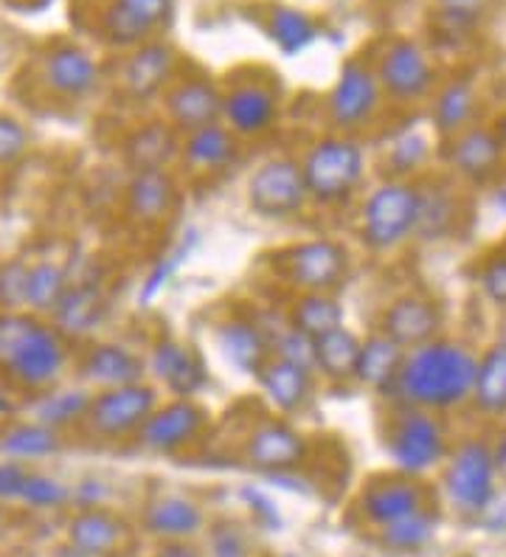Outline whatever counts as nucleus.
Returning <instances> with one entry per match:
<instances>
[{
    "instance_id": "f257e3e1",
    "label": "nucleus",
    "mask_w": 506,
    "mask_h": 557,
    "mask_svg": "<svg viewBox=\"0 0 506 557\" xmlns=\"http://www.w3.org/2000/svg\"><path fill=\"white\" fill-rule=\"evenodd\" d=\"M479 358L453 341L433 338L417 349L405 352L397 386L392 395L403 406L425 408V411H451L465 406L472 397Z\"/></svg>"
},
{
    "instance_id": "f03ea898",
    "label": "nucleus",
    "mask_w": 506,
    "mask_h": 557,
    "mask_svg": "<svg viewBox=\"0 0 506 557\" xmlns=\"http://www.w3.org/2000/svg\"><path fill=\"white\" fill-rule=\"evenodd\" d=\"M298 163L307 195L318 206H344L366 177V150L344 133L312 141Z\"/></svg>"
},
{
    "instance_id": "7ed1b4c3",
    "label": "nucleus",
    "mask_w": 506,
    "mask_h": 557,
    "mask_svg": "<svg viewBox=\"0 0 506 557\" xmlns=\"http://www.w3.org/2000/svg\"><path fill=\"white\" fill-rule=\"evenodd\" d=\"M419 225V186L408 181H385L366 195L360 206L358 232L363 245L374 253L397 251Z\"/></svg>"
},
{
    "instance_id": "20e7f679",
    "label": "nucleus",
    "mask_w": 506,
    "mask_h": 557,
    "mask_svg": "<svg viewBox=\"0 0 506 557\" xmlns=\"http://www.w3.org/2000/svg\"><path fill=\"white\" fill-rule=\"evenodd\" d=\"M385 448L403 473L417 476V473H425L445 459V429L433 411L403 406L388 420Z\"/></svg>"
},
{
    "instance_id": "39448f33",
    "label": "nucleus",
    "mask_w": 506,
    "mask_h": 557,
    "mask_svg": "<svg viewBox=\"0 0 506 557\" xmlns=\"http://www.w3.org/2000/svg\"><path fill=\"white\" fill-rule=\"evenodd\" d=\"M279 273L296 293H335L349 276V251L335 239H304L279 253Z\"/></svg>"
},
{
    "instance_id": "423d86ee",
    "label": "nucleus",
    "mask_w": 506,
    "mask_h": 557,
    "mask_svg": "<svg viewBox=\"0 0 506 557\" xmlns=\"http://www.w3.org/2000/svg\"><path fill=\"white\" fill-rule=\"evenodd\" d=\"M310 203L301 163L293 158H268L248 177V206L264 220H291Z\"/></svg>"
},
{
    "instance_id": "0eeeda50",
    "label": "nucleus",
    "mask_w": 506,
    "mask_h": 557,
    "mask_svg": "<svg viewBox=\"0 0 506 557\" xmlns=\"http://www.w3.org/2000/svg\"><path fill=\"white\" fill-rule=\"evenodd\" d=\"M67 349L57 326L42 324L40 319L28 326L17 344L0 360V369L28 388H46L57 381L65 369Z\"/></svg>"
},
{
    "instance_id": "6e6552de",
    "label": "nucleus",
    "mask_w": 506,
    "mask_h": 557,
    "mask_svg": "<svg viewBox=\"0 0 506 557\" xmlns=\"http://www.w3.org/2000/svg\"><path fill=\"white\" fill-rule=\"evenodd\" d=\"M380 102H383V88L378 74L363 60H349L326 96V116L337 133L351 136L378 116Z\"/></svg>"
},
{
    "instance_id": "1a4fd4ad",
    "label": "nucleus",
    "mask_w": 506,
    "mask_h": 557,
    "mask_svg": "<svg viewBox=\"0 0 506 557\" xmlns=\"http://www.w3.org/2000/svg\"><path fill=\"white\" fill-rule=\"evenodd\" d=\"M158 408V388L149 383L101 388L88 408V429L104 440H124L141 431L149 414Z\"/></svg>"
},
{
    "instance_id": "9d476101",
    "label": "nucleus",
    "mask_w": 506,
    "mask_h": 557,
    "mask_svg": "<svg viewBox=\"0 0 506 557\" xmlns=\"http://www.w3.org/2000/svg\"><path fill=\"white\" fill-rule=\"evenodd\" d=\"M445 493L459 510L481 512L495 496V454L484 442H461L445 468Z\"/></svg>"
},
{
    "instance_id": "9b49d317",
    "label": "nucleus",
    "mask_w": 506,
    "mask_h": 557,
    "mask_svg": "<svg viewBox=\"0 0 506 557\" xmlns=\"http://www.w3.org/2000/svg\"><path fill=\"white\" fill-rule=\"evenodd\" d=\"M378 79L385 96L394 102H419L436 85V71L422 46L414 40H394L385 46L383 57L378 62Z\"/></svg>"
},
{
    "instance_id": "f8f14e48",
    "label": "nucleus",
    "mask_w": 506,
    "mask_h": 557,
    "mask_svg": "<svg viewBox=\"0 0 506 557\" xmlns=\"http://www.w3.org/2000/svg\"><path fill=\"white\" fill-rule=\"evenodd\" d=\"M206 422H209L206 408L186 397H172L163 406L158 403V408L149 414L135 440L149 454H177L195 440H200Z\"/></svg>"
},
{
    "instance_id": "ddd939ff",
    "label": "nucleus",
    "mask_w": 506,
    "mask_h": 557,
    "mask_svg": "<svg viewBox=\"0 0 506 557\" xmlns=\"http://www.w3.org/2000/svg\"><path fill=\"white\" fill-rule=\"evenodd\" d=\"M245 462L262 473H291L307 459V440L282 417H268L248 431Z\"/></svg>"
},
{
    "instance_id": "4468645a",
    "label": "nucleus",
    "mask_w": 506,
    "mask_h": 557,
    "mask_svg": "<svg viewBox=\"0 0 506 557\" xmlns=\"http://www.w3.org/2000/svg\"><path fill=\"white\" fill-rule=\"evenodd\" d=\"M175 12V0H110L101 14V32L110 46L138 48L158 35Z\"/></svg>"
},
{
    "instance_id": "2eb2a0df",
    "label": "nucleus",
    "mask_w": 506,
    "mask_h": 557,
    "mask_svg": "<svg viewBox=\"0 0 506 557\" xmlns=\"http://www.w3.org/2000/svg\"><path fill=\"white\" fill-rule=\"evenodd\" d=\"M166 122L186 136L192 129L209 127L223 119V90L202 76H186L163 90Z\"/></svg>"
},
{
    "instance_id": "dca6fc26",
    "label": "nucleus",
    "mask_w": 506,
    "mask_h": 557,
    "mask_svg": "<svg viewBox=\"0 0 506 557\" xmlns=\"http://www.w3.org/2000/svg\"><path fill=\"white\" fill-rule=\"evenodd\" d=\"M276 90L264 82H239L223 94V122L236 138H259L276 127Z\"/></svg>"
},
{
    "instance_id": "f3484780",
    "label": "nucleus",
    "mask_w": 506,
    "mask_h": 557,
    "mask_svg": "<svg viewBox=\"0 0 506 557\" xmlns=\"http://www.w3.org/2000/svg\"><path fill=\"white\" fill-rule=\"evenodd\" d=\"M439 330H442V310L436 301L419 296V293L397 296L385 307L383 319H380V333L397 341L405 352L436 338Z\"/></svg>"
},
{
    "instance_id": "a211bd4d",
    "label": "nucleus",
    "mask_w": 506,
    "mask_h": 557,
    "mask_svg": "<svg viewBox=\"0 0 506 557\" xmlns=\"http://www.w3.org/2000/svg\"><path fill=\"white\" fill-rule=\"evenodd\" d=\"M147 369L156 374L158 383H163L169 395L186 397V400H192L209 383V372L200 355L189 344H181L175 338L158 341L149 352Z\"/></svg>"
},
{
    "instance_id": "6ab92c4d",
    "label": "nucleus",
    "mask_w": 506,
    "mask_h": 557,
    "mask_svg": "<svg viewBox=\"0 0 506 557\" xmlns=\"http://www.w3.org/2000/svg\"><path fill=\"white\" fill-rule=\"evenodd\" d=\"M447 161L453 172L461 175L470 184H486L501 172L504 163V141L495 129L490 127H467L465 133L451 138L447 147Z\"/></svg>"
},
{
    "instance_id": "aec40b11",
    "label": "nucleus",
    "mask_w": 506,
    "mask_h": 557,
    "mask_svg": "<svg viewBox=\"0 0 506 557\" xmlns=\"http://www.w3.org/2000/svg\"><path fill=\"white\" fill-rule=\"evenodd\" d=\"M177 206V184L169 170L133 172L124 195V209L129 220L141 228H158L169 220Z\"/></svg>"
},
{
    "instance_id": "412c9836",
    "label": "nucleus",
    "mask_w": 506,
    "mask_h": 557,
    "mask_svg": "<svg viewBox=\"0 0 506 557\" xmlns=\"http://www.w3.org/2000/svg\"><path fill=\"white\" fill-rule=\"evenodd\" d=\"M175 51L163 42H144L127 57L122 69V88L133 102H149L172 85Z\"/></svg>"
},
{
    "instance_id": "4be33fe9",
    "label": "nucleus",
    "mask_w": 506,
    "mask_h": 557,
    "mask_svg": "<svg viewBox=\"0 0 506 557\" xmlns=\"http://www.w3.org/2000/svg\"><path fill=\"white\" fill-rule=\"evenodd\" d=\"M214 341L225 363H231L236 372L254 374V377L273 358L262 321L248 319V315H231V319H225L223 324L217 326Z\"/></svg>"
},
{
    "instance_id": "5701e85b",
    "label": "nucleus",
    "mask_w": 506,
    "mask_h": 557,
    "mask_svg": "<svg viewBox=\"0 0 506 557\" xmlns=\"http://www.w3.org/2000/svg\"><path fill=\"white\" fill-rule=\"evenodd\" d=\"M360 510L369 518L374 527H388V523L408 518L414 512L425 510V496L419 482H414L408 473L403 476H388V479H374L369 487L363 490L360 498Z\"/></svg>"
},
{
    "instance_id": "b1692460",
    "label": "nucleus",
    "mask_w": 506,
    "mask_h": 557,
    "mask_svg": "<svg viewBox=\"0 0 506 557\" xmlns=\"http://www.w3.org/2000/svg\"><path fill=\"white\" fill-rule=\"evenodd\" d=\"M108 293L101 290L96 278H79L71 282L60 305L54 307V324L62 335L71 338H85V335L96 333L104 319H108Z\"/></svg>"
},
{
    "instance_id": "393cba45",
    "label": "nucleus",
    "mask_w": 506,
    "mask_h": 557,
    "mask_svg": "<svg viewBox=\"0 0 506 557\" xmlns=\"http://www.w3.org/2000/svg\"><path fill=\"white\" fill-rule=\"evenodd\" d=\"M257 383L279 414H298L316 395V372L282 358H270L259 369Z\"/></svg>"
},
{
    "instance_id": "a878e982",
    "label": "nucleus",
    "mask_w": 506,
    "mask_h": 557,
    "mask_svg": "<svg viewBox=\"0 0 506 557\" xmlns=\"http://www.w3.org/2000/svg\"><path fill=\"white\" fill-rule=\"evenodd\" d=\"M79 374L90 386L115 388L141 383L147 374V360L124 344H94L79 363Z\"/></svg>"
},
{
    "instance_id": "bb28decb",
    "label": "nucleus",
    "mask_w": 506,
    "mask_h": 557,
    "mask_svg": "<svg viewBox=\"0 0 506 557\" xmlns=\"http://www.w3.org/2000/svg\"><path fill=\"white\" fill-rule=\"evenodd\" d=\"M236 156H239V138L220 122L192 129L181 138V158L192 172L202 175L223 172L236 161Z\"/></svg>"
},
{
    "instance_id": "cd10ccee",
    "label": "nucleus",
    "mask_w": 506,
    "mask_h": 557,
    "mask_svg": "<svg viewBox=\"0 0 506 557\" xmlns=\"http://www.w3.org/2000/svg\"><path fill=\"white\" fill-rule=\"evenodd\" d=\"M46 82L65 99H85L99 85V65L88 51L76 46H60L46 57Z\"/></svg>"
},
{
    "instance_id": "c85d7f7f",
    "label": "nucleus",
    "mask_w": 506,
    "mask_h": 557,
    "mask_svg": "<svg viewBox=\"0 0 506 557\" xmlns=\"http://www.w3.org/2000/svg\"><path fill=\"white\" fill-rule=\"evenodd\" d=\"M405 363V349L397 341L385 333H371L369 338L360 341L358 367H355V381L360 386L378 392V395H392L397 386L399 369Z\"/></svg>"
},
{
    "instance_id": "c756f323",
    "label": "nucleus",
    "mask_w": 506,
    "mask_h": 557,
    "mask_svg": "<svg viewBox=\"0 0 506 557\" xmlns=\"http://www.w3.org/2000/svg\"><path fill=\"white\" fill-rule=\"evenodd\" d=\"M181 138L169 122H144L124 141V156L133 172L166 170L169 163L181 158Z\"/></svg>"
},
{
    "instance_id": "7c9ffc66",
    "label": "nucleus",
    "mask_w": 506,
    "mask_h": 557,
    "mask_svg": "<svg viewBox=\"0 0 506 557\" xmlns=\"http://www.w3.org/2000/svg\"><path fill=\"white\" fill-rule=\"evenodd\" d=\"M124 535H127V527L101 507L79 510L67 523V541L79 546L82 552H88L90 557H108L119 552Z\"/></svg>"
},
{
    "instance_id": "2f4dec72",
    "label": "nucleus",
    "mask_w": 506,
    "mask_h": 557,
    "mask_svg": "<svg viewBox=\"0 0 506 557\" xmlns=\"http://www.w3.org/2000/svg\"><path fill=\"white\" fill-rule=\"evenodd\" d=\"M476 108H479V94L470 79H451L433 96L431 122L442 138H453L472 127L476 119Z\"/></svg>"
},
{
    "instance_id": "473e14b6",
    "label": "nucleus",
    "mask_w": 506,
    "mask_h": 557,
    "mask_svg": "<svg viewBox=\"0 0 506 557\" xmlns=\"http://www.w3.org/2000/svg\"><path fill=\"white\" fill-rule=\"evenodd\" d=\"M144 523L163 541H186L202 530V510L189 498L163 496L149 504Z\"/></svg>"
},
{
    "instance_id": "72a5a7b5",
    "label": "nucleus",
    "mask_w": 506,
    "mask_h": 557,
    "mask_svg": "<svg viewBox=\"0 0 506 557\" xmlns=\"http://www.w3.org/2000/svg\"><path fill=\"white\" fill-rule=\"evenodd\" d=\"M360 338L346 326H337L332 333L316 338V374H321L326 383L355 381V367H358Z\"/></svg>"
},
{
    "instance_id": "f704fd0d",
    "label": "nucleus",
    "mask_w": 506,
    "mask_h": 557,
    "mask_svg": "<svg viewBox=\"0 0 506 557\" xmlns=\"http://www.w3.org/2000/svg\"><path fill=\"white\" fill-rule=\"evenodd\" d=\"M470 400L486 417L506 414V344H493L479 358Z\"/></svg>"
},
{
    "instance_id": "c9c22d12",
    "label": "nucleus",
    "mask_w": 506,
    "mask_h": 557,
    "mask_svg": "<svg viewBox=\"0 0 506 557\" xmlns=\"http://www.w3.org/2000/svg\"><path fill=\"white\" fill-rule=\"evenodd\" d=\"M344 305L332 293H298L291 305L287 321L307 338H321L337 326H344Z\"/></svg>"
},
{
    "instance_id": "e433bc0d",
    "label": "nucleus",
    "mask_w": 506,
    "mask_h": 557,
    "mask_svg": "<svg viewBox=\"0 0 506 557\" xmlns=\"http://www.w3.org/2000/svg\"><path fill=\"white\" fill-rule=\"evenodd\" d=\"M60 450V436L42 422H17L0 431V456L23 462V459H42Z\"/></svg>"
},
{
    "instance_id": "4c0bfd02",
    "label": "nucleus",
    "mask_w": 506,
    "mask_h": 557,
    "mask_svg": "<svg viewBox=\"0 0 506 557\" xmlns=\"http://www.w3.org/2000/svg\"><path fill=\"white\" fill-rule=\"evenodd\" d=\"M94 395L85 388H60V392H42L40 400L34 403V417L48 429H65L88 417Z\"/></svg>"
},
{
    "instance_id": "58836bf2",
    "label": "nucleus",
    "mask_w": 506,
    "mask_h": 557,
    "mask_svg": "<svg viewBox=\"0 0 506 557\" xmlns=\"http://www.w3.org/2000/svg\"><path fill=\"white\" fill-rule=\"evenodd\" d=\"M456 214H459V206H456V198H453L447 186L433 184L428 189H419V237H445L453 223H456Z\"/></svg>"
},
{
    "instance_id": "ea45409f",
    "label": "nucleus",
    "mask_w": 506,
    "mask_h": 557,
    "mask_svg": "<svg viewBox=\"0 0 506 557\" xmlns=\"http://www.w3.org/2000/svg\"><path fill=\"white\" fill-rule=\"evenodd\" d=\"M197 243H200V237H197L195 228H189V232H183L175 243L169 245L156 265L149 268L147 278L141 282V290H138V301H141V305H149V301L156 299L158 293H161L163 287L172 282V276L181 271L183 262H189V257L195 253Z\"/></svg>"
},
{
    "instance_id": "a19ab883",
    "label": "nucleus",
    "mask_w": 506,
    "mask_h": 557,
    "mask_svg": "<svg viewBox=\"0 0 506 557\" xmlns=\"http://www.w3.org/2000/svg\"><path fill=\"white\" fill-rule=\"evenodd\" d=\"M71 273L54 262H37L28 268V287H26V307L34 313H54V307L71 287Z\"/></svg>"
},
{
    "instance_id": "79ce46f5",
    "label": "nucleus",
    "mask_w": 506,
    "mask_h": 557,
    "mask_svg": "<svg viewBox=\"0 0 506 557\" xmlns=\"http://www.w3.org/2000/svg\"><path fill=\"white\" fill-rule=\"evenodd\" d=\"M270 40L282 48L284 54H301L304 48L310 46L318 37V26L312 23L310 14L298 12L293 7H276L270 12L268 21Z\"/></svg>"
},
{
    "instance_id": "37998d69",
    "label": "nucleus",
    "mask_w": 506,
    "mask_h": 557,
    "mask_svg": "<svg viewBox=\"0 0 506 557\" xmlns=\"http://www.w3.org/2000/svg\"><path fill=\"white\" fill-rule=\"evenodd\" d=\"M433 532H436V518L428 510H419L414 516L399 518V521L383 527V546L397 552V555H403V552H419L431 544Z\"/></svg>"
},
{
    "instance_id": "c03bdc74",
    "label": "nucleus",
    "mask_w": 506,
    "mask_h": 557,
    "mask_svg": "<svg viewBox=\"0 0 506 557\" xmlns=\"http://www.w3.org/2000/svg\"><path fill=\"white\" fill-rule=\"evenodd\" d=\"M428 156H431V141L422 133L408 129V133L397 136L388 147V156H385V172L392 175L388 181H405L408 175L419 172L425 166Z\"/></svg>"
},
{
    "instance_id": "a18cd8bd",
    "label": "nucleus",
    "mask_w": 506,
    "mask_h": 557,
    "mask_svg": "<svg viewBox=\"0 0 506 557\" xmlns=\"http://www.w3.org/2000/svg\"><path fill=\"white\" fill-rule=\"evenodd\" d=\"M71 490L62 482L51 476H37V473H28L26 484H23L21 502L34 507V510H51V507H60L67 502Z\"/></svg>"
},
{
    "instance_id": "49530a36",
    "label": "nucleus",
    "mask_w": 506,
    "mask_h": 557,
    "mask_svg": "<svg viewBox=\"0 0 506 557\" xmlns=\"http://www.w3.org/2000/svg\"><path fill=\"white\" fill-rule=\"evenodd\" d=\"M28 262L12 259L0 268V307L3 310H17L26 307V287H28Z\"/></svg>"
},
{
    "instance_id": "de8ad7c7",
    "label": "nucleus",
    "mask_w": 506,
    "mask_h": 557,
    "mask_svg": "<svg viewBox=\"0 0 506 557\" xmlns=\"http://www.w3.org/2000/svg\"><path fill=\"white\" fill-rule=\"evenodd\" d=\"M28 150V129L17 119L0 116V166L21 161Z\"/></svg>"
},
{
    "instance_id": "09e8293b",
    "label": "nucleus",
    "mask_w": 506,
    "mask_h": 557,
    "mask_svg": "<svg viewBox=\"0 0 506 557\" xmlns=\"http://www.w3.org/2000/svg\"><path fill=\"white\" fill-rule=\"evenodd\" d=\"M479 285L486 299L506 310V253L486 259L479 271Z\"/></svg>"
},
{
    "instance_id": "8fccbe9b",
    "label": "nucleus",
    "mask_w": 506,
    "mask_h": 557,
    "mask_svg": "<svg viewBox=\"0 0 506 557\" xmlns=\"http://www.w3.org/2000/svg\"><path fill=\"white\" fill-rule=\"evenodd\" d=\"M211 557H248V544L234 523H217L209 541Z\"/></svg>"
},
{
    "instance_id": "3c124183",
    "label": "nucleus",
    "mask_w": 506,
    "mask_h": 557,
    "mask_svg": "<svg viewBox=\"0 0 506 557\" xmlns=\"http://www.w3.org/2000/svg\"><path fill=\"white\" fill-rule=\"evenodd\" d=\"M439 9L451 28H461L476 21V14L481 12V0H439Z\"/></svg>"
},
{
    "instance_id": "603ef678",
    "label": "nucleus",
    "mask_w": 506,
    "mask_h": 557,
    "mask_svg": "<svg viewBox=\"0 0 506 557\" xmlns=\"http://www.w3.org/2000/svg\"><path fill=\"white\" fill-rule=\"evenodd\" d=\"M28 479V470H23L17 462H0V498L3 502H21L23 484Z\"/></svg>"
},
{
    "instance_id": "864d4df0",
    "label": "nucleus",
    "mask_w": 506,
    "mask_h": 557,
    "mask_svg": "<svg viewBox=\"0 0 506 557\" xmlns=\"http://www.w3.org/2000/svg\"><path fill=\"white\" fill-rule=\"evenodd\" d=\"M101 498H104V487H101V482H96V479H85V482L76 484L74 502L79 504V510H90V507H96Z\"/></svg>"
},
{
    "instance_id": "5fc2aeb1",
    "label": "nucleus",
    "mask_w": 506,
    "mask_h": 557,
    "mask_svg": "<svg viewBox=\"0 0 506 557\" xmlns=\"http://www.w3.org/2000/svg\"><path fill=\"white\" fill-rule=\"evenodd\" d=\"M156 557H202V555L195 549V546L186 544V541H166V544L158 549Z\"/></svg>"
},
{
    "instance_id": "6e6d98bb",
    "label": "nucleus",
    "mask_w": 506,
    "mask_h": 557,
    "mask_svg": "<svg viewBox=\"0 0 506 557\" xmlns=\"http://www.w3.org/2000/svg\"><path fill=\"white\" fill-rule=\"evenodd\" d=\"M51 557H90V555H88V552H82L79 546H74L71 541H67V544L57 546L54 555H51Z\"/></svg>"
},
{
    "instance_id": "4d7b16f0",
    "label": "nucleus",
    "mask_w": 506,
    "mask_h": 557,
    "mask_svg": "<svg viewBox=\"0 0 506 557\" xmlns=\"http://www.w3.org/2000/svg\"><path fill=\"white\" fill-rule=\"evenodd\" d=\"M495 206L506 214V184H501L498 191H495Z\"/></svg>"
},
{
    "instance_id": "13d9d810",
    "label": "nucleus",
    "mask_w": 506,
    "mask_h": 557,
    "mask_svg": "<svg viewBox=\"0 0 506 557\" xmlns=\"http://www.w3.org/2000/svg\"><path fill=\"white\" fill-rule=\"evenodd\" d=\"M9 414H12V403L7 395H0V420H7Z\"/></svg>"
},
{
    "instance_id": "bf43d9fd",
    "label": "nucleus",
    "mask_w": 506,
    "mask_h": 557,
    "mask_svg": "<svg viewBox=\"0 0 506 557\" xmlns=\"http://www.w3.org/2000/svg\"><path fill=\"white\" fill-rule=\"evenodd\" d=\"M0 57H3V42H0Z\"/></svg>"
},
{
    "instance_id": "052dcab7",
    "label": "nucleus",
    "mask_w": 506,
    "mask_h": 557,
    "mask_svg": "<svg viewBox=\"0 0 506 557\" xmlns=\"http://www.w3.org/2000/svg\"><path fill=\"white\" fill-rule=\"evenodd\" d=\"M37 3H48V0H37Z\"/></svg>"
}]
</instances>
